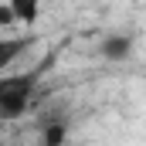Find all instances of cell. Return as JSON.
<instances>
[{
	"mask_svg": "<svg viewBox=\"0 0 146 146\" xmlns=\"http://www.w3.org/2000/svg\"><path fill=\"white\" fill-rule=\"evenodd\" d=\"M37 88V72L0 75V119H21Z\"/></svg>",
	"mask_w": 146,
	"mask_h": 146,
	"instance_id": "obj_1",
	"label": "cell"
},
{
	"mask_svg": "<svg viewBox=\"0 0 146 146\" xmlns=\"http://www.w3.org/2000/svg\"><path fill=\"white\" fill-rule=\"evenodd\" d=\"M129 48H133V41H129L126 34H109L106 41H102V48H99V51H102L109 61H122V58L129 54Z\"/></svg>",
	"mask_w": 146,
	"mask_h": 146,
	"instance_id": "obj_2",
	"label": "cell"
},
{
	"mask_svg": "<svg viewBox=\"0 0 146 146\" xmlns=\"http://www.w3.org/2000/svg\"><path fill=\"white\" fill-rule=\"evenodd\" d=\"M3 3L14 10V21H21V24H34L41 14V0H3Z\"/></svg>",
	"mask_w": 146,
	"mask_h": 146,
	"instance_id": "obj_3",
	"label": "cell"
},
{
	"mask_svg": "<svg viewBox=\"0 0 146 146\" xmlns=\"http://www.w3.org/2000/svg\"><path fill=\"white\" fill-rule=\"evenodd\" d=\"M24 48H27V37H0V68L14 65Z\"/></svg>",
	"mask_w": 146,
	"mask_h": 146,
	"instance_id": "obj_4",
	"label": "cell"
},
{
	"mask_svg": "<svg viewBox=\"0 0 146 146\" xmlns=\"http://www.w3.org/2000/svg\"><path fill=\"white\" fill-rule=\"evenodd\" d=\"M65 122H51L48 129H44V146H61L65 143Z\"/></svg>",
	"mask_w": 146,
	"mask_h": 146,
	"instance_id": "obj_5",
	"label": "cell"
},
{
	"mask_svg": "<svg viewBox=\"0 0 146 146\" xmlns=\"http://www.w3.org/2000/svg\"><path fill=\"white\" fill-rule=\"evenodd\" d=\"M10 24H17V21H14V10L0 0V27H10Z\"/></svg>",
	"mask_w": 146,
	"mask_h": 146,
	"instance_id": "obj_6",
	"label": "cell"
}]
</instances>
